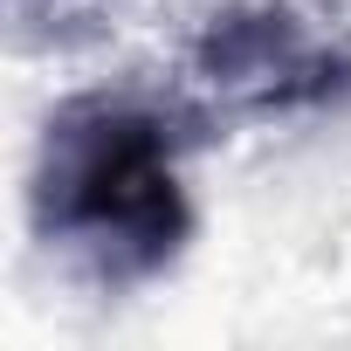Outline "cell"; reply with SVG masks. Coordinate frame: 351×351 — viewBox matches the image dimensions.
Returning <instances> with one entry per match:
<instances>
[{"mask_svg":"<svg viewBox=\"0 0 351 351\" xmlns=\"http://www.w3.org/2000/svg\"><path fill=\"white\" fill-rule=\"evenodd\" d=\"M207 110L145 90H83L49 110L28 214L49 255L90 289H138L193 241L180 152Z\"/></svg>","mask_w":351,"mask_h":351,"instance_id":"obj_1","label":"cell"},{"mask_svg":"<svg viewBox=\"0 0 351 351\" xmlns=\"http://www.w3.org/2000/svg\"><path fill=\"white\" fill-rule=\"evenodd\" d=\"M186 83L200 110L276 124L351 104V28L303 0H228L186 42Z\"/></svg>","mask_w":351,"mask_h":351,"instance_id":"obj_2","label":"cell"},{"mask_svg":"<svg viewBox=\"0 0 351 351\" xmlns=\"http://www.w3.org/2000/svg\"><path fill=\"white\" fill-rule=\"evenodd\" d=\"M117 0H8V21L21 49H76L90 35H104Z\"/></svg>","mask_w":351,"mask_h":351,"instance_id":"obj_3","label":"cell"}]
</instances>
